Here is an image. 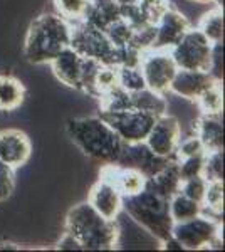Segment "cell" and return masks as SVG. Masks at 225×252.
Returning <instances> with one entry per match:
<instances>
[{"mask_svg":"<svg viewBox=\"0 0 225 252\" xmlns=\"http://www.w3.org/2000/svg\"><path fill=\"white\" fill-rule=\"evenodd\" d=\"M99 116L111 126L123 143L145 141L155 120L158 118L134 108L125 109V111H99Z\"/></svg>","mask_w":225,"mask_h":252,"instance_id":"obj_9","label":"cell"},{"mask_svg":"<svg viewBox=\"0 0 225 252\" xmlns=\"http://www.w3.org/2000/svg\"><path fill=\"white\" fill-rule=\"evenodd\" d=\"M208 72L215 81L222 83L224 79V44L215 42L212 46V56H210V67Z\"/></svg>","mask_w":225,"mask_h":252,"instance_id":"obj_35","label":"cell"},{"mask_svg":"<svg viewBox=\"0 0 225 252\" xmlns=\"http://www.w3.org/2000/svg\"><path fill=\"white\" fill-rule=\"evenodd\" d=\"M214 83H217V81L212 78L210 72H207V71H187V69H178L173 81H171V84H170V93L183 97V99L195 101Z\"/></svg>","mask_w":225,"mask_h":252,"instance_id":"obj_15","label":"cell"},{"mask_svg":"<svg viewBox=\"0 0 225 252\" xmlns=\"http://www.w3.org/2000/svg\"><path fill=\"white\" fill-rule=\"evenodd\" d=\"M54 5L56 14L66 19L69 24H77L84 20L91 2L89 0H54Z\"/></svg>","mask_w":225,"mask_h":252,"instance_id":"obj_25","label":"cell"},{"mask_svg":"<svg viewBox=\"0 0 225 252\" xmlns=\"http://www.w3.org/2000/svg\"><path fill=\"white\" fill-rule=\"evenodd\" d=\"M71 47L83 58H91L108 66H121L125 47H116L104 31L91 26L86 20L72 24Z\"/></svg>","mask_w":225,"mask_h":252,"instance_id":"obj_5","label":"cell"},{"mask_svg":"<svg viewBox=\"0 0 225 252\" xmlns=\"http://www.w3.org/2000/svg\"><path fill=\"white\" fill-rule=\"evenodd\" d=\"M101 178L114 184L123 197H128V195L141 192L145 189L148 177L134 168H123V166H118L114 163H106L101 168Z\"/></svg>","mask_w":225,"mask_h":252,"instance_id":"obj_17","label":"cell"},{"mask_svg":"<svg viewBox=\"0 0 225 252\" xmlns=\"http://www.w3.org/2000/svg\"><path fill=\"white\" fill-rule=\"evenodd\" d=\"M15 189V170L0 161V202L7 200Z\"/></svg>","mask_w":225,"mask_h":252,"instance_id":"obj_34","label":"cell"},{"mask_svg":"<svg viewBox=\"0 0 225 252\" xmlns=\"http://www.w3.org/2000/svg\"><path fill=\"white\" fill-rule=\"evenodd\" d=\"M83 63H84L83 56H81L76 49L67 46L51 61V66H52V71H54L56 78L59 79L61 83L81 91Z\"/></svg>","mask_w":225,"mask_h":252,"instance_id":"obj_16","label":"cell"},{"mask_svg":"<svg viewBox=\"0 0 225 252\" xmlns=\"http://www.w3.org/2000/svg\"><path fill=\"white\" fill-rule=\"evenodd\" d=\"M72 24L59 14H40L29 26L24 58L32 64H51L63 49L71 46Z\"/></svg>","mask_w":225,"mask_h":252,"instance_id":"obj_2","label":"cell"},{"mask_svg":"<svg viewBox=\"0 0 225 252\" xmlns=\"http://www.w3.org/2000/svg\"><path fill=\"white\" fill-rule=\"evenodd\" d=\"M66 131L72 143L93 160L106 165L114 163L120 157L123 141L99 115L72 118L67 121Z\"/></svg>","mask_w":225,"mask_h":252,"instance_id":"obj_3","label":"cell"},{"mask_svg":"<svg viewBox=\"0 0 225 252\" xmlns=\"http://www.w3.org/2000/svg\"><path fill=\"white\" fill-rule=\"evenodd\" d=\"M197 29L202 32L212 44L222 42L224 40V9L215 5L212 10L205 12L198 20Z\"/></svg>","mask_w":225,"mask_h":252,"instance_id":"obj_23","label":"cell"},{"mask_svg":"<svg viewBox=\"0 0 225 252\" xmlns=\"http://www.w3.org/2000/svg\"><path fill=\"white\" fill-rule=\"evenodd\" d=\"M26 99V86L14 76L0 74V111H15Z\"/></svg>","mask_w":225,"mask_h":252,"instance_id":"obj_20","label":"cell"},{"mask_svg":"<svg viewBox=\"0 0 225 252\" xmlns=\"http://www.w3.org/2000/svg\"><path fill=\"white\" fill-rule=\"evenodd\" d=\"M101 111H125L131 108V93L120 86L109 89L99 96Z\"/></svg>","mask_w":225,"mask_h":252,"instance_id":"obj_27","label":"cell"},{"mask_svg":"<svg viewBox=\"0 0 225 252\" xmlns=\"http://www.w3.org/2000/svg\"><path fill=\"white\" fill-rule=\"evenodd\" d=\"M88 202L93 205V209L96 212H99L103 217L109 219V220H118L120 214L123 212L121 192L116 189V185L101 177L89 190Z\"/></svg>","mask_w":225,"mask_h":252,"instance_id":"obj_14","label":"cell"},{"mask_svg":"<svg viewBox=\"0 0 225 252\" xmlns=\"http://www.w3.org/2000/svg\"><path fill=\"white\" fill-rule=\"evenodd\" d=\"M193 135L202 141L207 152L224 150L222 115H200L193 126Z\"/></svg>","mask_w":225,"mask_h":252,"instance_id":"obj_19","label":"cell"},{"mask_svg":"<svg viewBox=\"0 0 225 252\" xmlns=\"http://www.w3.org/2000/svg\"><path fill=\"white\" fill-rule=\"evenodd\" d=\"M170 160L171 158L155 155L145 141H138V143H123L121 153L114 161V165L123 166V168H134L150 177V175L157 173L160 168H163Z\"/></svg>","mask_w":225,"mask_h":252,"instance_id":"obj_11","label":"cell"},{"mask_svg":"<svg viewBox=\"0 0 225 252\" xmlns=\"http://www.w3.org/2000/svg\"><path fill=\"white\" fill-rule=\"evenodd\" d=\"M198 109L202 111V115H222L224 111V91H222V83H214L210 88L200 94L197 99Z\"/></svg>","mask_w":225,"mask_h":252,"instance_id":"obj_24","label":"cell"},{"mask_svg":"<svg viewBox=\"0 0 225 252\" xmlns=\"http://www.w3.org/2000/svg\"><path fill=\"white\" fill-rule=\"evenodd\" d=\"M180 185H182V178L178 173V165L175 160H170L163 168L146 178L145 189L170 200L175 193L180 192Z\"/></svg>","mask_w":225,"mask_h":252,"instance_id":"obj_18","label":"cell"},{"mask_svg":"<svg viewBox=\"0 0 225 252\" xmlns=\"http://www.w3.org/2000/svg\"><path fill=\"white\" fill-rule=\"evenodd\" d=\"M205 152L207 150L203 148L202 141L192 133V135L187 138H180V143L177 146V150H175L173 160H182V158L200 155V153H205Z\"/></svg>","mask_w":225,"mask_h":252,"instance_id":"obj_33","label":"cell"},{"mask_svg":"<svg viewBox=\"0 0 225 252\" xmlns=\"http://www.w3.org/2000/svg\"><path fill=\"white\" fill-rule=\"evenodd\" d=\"M171 237L177 241L182 249L200 251L210 247H222V222L220 219L207 214L185 222H177L171 227Z\"/></svg>","mask_w":225,"mask_h":252,"instance_id":"obj_6","label":"cell"},{"mask_svg":"<svg viewBox=\"0 0 225 252\" xmlns=\"http://www.w3.org/2000/svg\"><path fill=\"white\" fill-rule=\"evenodd\" d=\"M212 46H214V44H212L197 27H190V29L183 34V37L170 49V54L178 69L208 72Z\"/></svg>","mask_w":225,"mask_h":252,"instance_id":"obj_7","label":"cell"},{"mask_svg":"<svg viewBox=\"0 0 225 252\" xmlns=\"http://www.w3.org/2000/svg\"><path fill=\"white\" fill-rule=\"evenodd\" d=\"M118 86L128 93L140 91L146 88L145 79L138 66H118Z\"/></svg>","mask_w":225,"mask_h":252,"instance_id":"obj_28","label":"cell"},{"mask_svg":"<svg viewBox=\"0 0 225 252\" xmlns=\"http://www.w3.org/2000/svg\"><path fill=\"white\" fill-rule=\"evenodd\" d=\"M205 153H200V155H193V157H188V158H182V160H175L178 165V173H180V178H182V180L202 175L203 161H205Z\"/></svg>","mask_w":225,"mask_h":252,"instance_id":"obj_32","label":"cell"},{"mask_svg":"<svg viewBox=\"0 0 225 252\" xmlns=\"http://www.w3.org/2000/svg\"><path fill=\"white\" fill-rule=\"evenodd\" d=\"M185 2H190V3H212L214 0H185Z\"/></svg>","mask_w":225,"mask_h":252,"instance_id":"obj_37","label":"cell"},{"mask_svg":"<svg viewBox=\"0 0 225 252\" xmlns=\"http://www.w3.org/2000/svg\"><path fill=\"white\" fill-rule=\"evenodd\" d=\"M57 247H59V249H63V251H83L81 244L77 242L71 234H67V232H64L63 239H61L59 244H57Z\"/></svg>","mask_w":225,"mask_h":252,"instance_id":"obj_36","label":"cell"},{"mask_svg":"<svg viewBox=\"0 0 225 252\" xmlns=\"http://www.w3.org/2000/svg\"><path fill=\"white\" fill-rule=\"evenodd\" d=\"M207 185H208V182L202 177V175L187 178V180H182L180 193H183L185 197L198 202V204H202L203 197H205V192H207Z\"/></svg>","mask_w":225,"mask_h":252,"instance_id":"obj_31","label":"cell"},{"mask_svg":"<svg viewBox=\"0 0 225 252\" xmlns=\"http://www.w3.org/2000/svg\"><path fill=\"white\" fill-rule=\"evenodd\" d=\"M123 210L141 225L146 232L158 239L160 242L171 237L173 220L170 217L168 200L160 197L148 189L123 197Z\"/></svg>","mask_w":225,"mask_h":252,"instance_id":"obj_4","label":"cell"},{"mask_svg":"<svg viewBox=\"0 0 225 252\" xmlns=\"http://www.w3.org/2000/svg\"><path fill=\"white\" fill-rule=\"evenodd\" d=\"M203 214L220 219L224 214V180L222 182H208L207 192L202 202Z\"/></svg>","mask_w":225,"mask_h":252,"instance_id":"obj_26","label":"cell"},{"mask_svg":"<svg viewBox=\"0 0 225 252\" xmlns=\"http://www.w3.org/2000/svg\"><path fill=\"white\" fill-rule=\"evenodd\" d=\"M64 229L88 251H111L121 235L118 222L96 212L88 200L69 209Z\"/></svg>","mask_w":225,"mask_h":252,"instance_id":"obj_1","label":"cell"},{"mask_svg":"<svg viewBox=\"0 0 225 252\" xmlns=\"http://www.w3.org/2000/svg\"><path fill=\"white\" fill-rule=\"evenodd\" d=\"M138 67L143 74L146 88L160 93V94L170 93V84L178 71L170 51L148 49L141 54Z\"/></svg>","mask_w":225,"mask_h":252,"instance_id":"obj_8","label":"cell"},{"mask_svg":"<svg viewBox=\"0 0 225 252\" xmlns=\"http://www.w3.org/2000/svg\"><path fill=\"white\" fill-rule=\"evenodd\" d=\"M188 29H190V22L185 15L173 7H168L155 24V39L150 49L170 51Z\"/></svg>","mask_w":225,"mask_h":252,"instance_id":"obj_12","label":"cell"},{"mask_svg":"<svg viewBox=\"0 0 225 252\" xmlns=\"http://www.w3.org/2000/svg\"><path fill=\"white\" fill-rule=\"evenodd\" d=\"M118 86V66L101 64L94 78V97H99L106 91Z\"/></svg>","mask_w":225,"mask_h":252,"instance_id":"obj_30","label":"cell"},{"mask_svg":"<svg viewBox=\"0 0 225 252\" xmlns=\"http://www.w3.org/2000/svg\"><path fill=\"white\" fill-rule=\"evenodd\" d=\"M202 177L207 182L224 180V150H214V152L205 153Z\"/></svg>","mask_w":225,"mask_h":252,"instance_id":"obj_29","label":"cell"},{"mask_svg":"<svg viewBox=\"0 0 225 252\" xmlns=\"http://www.w3.org/2000/svg\"><path fill=\"white\" fill-rule=\"evenodd\" d=\"M182 138V125L173 115H160L151 126L145 143L146 146L161 158H171L173 160L175 150Z\"/></svg>","mask_w":225,"mask_h":252,"instance_id":"obj_10","label":"cell"},{"mask_svg":"<svg viewBox=\"0 0 225 252\" xmlns=\"http://www.w3.org/2000/svg\"><path fill=\"white\" fill-rule=\"evenodd\" d=\"M168 210H170V217H171V220H173V223L190 220V219L203 214L202 204L192 200V198L185 197V195L180 192L175 193L168 200Z\"/></svg>","mask_w":225,"mask_h":252,"instance_id":"obj_22","label":"cell"},{"mask_svg":"<svg viewBox=\"0 0 225 252\" xmlns=\"http://www.w3.org/2000/svg\"><path fill=\"white\" fill-rule=\"evenodd\" d=\"M32 155L31 138L20 129L0 131V161L17 170L29 161Z\"/></svg>","mask_w":225,"mask_h":252,"instance_id":"obj_13","label":"cell"},{"mask_svg":"<svg viewBox=\"0 0 225 252\" xmlns=\"http://www.w3.org/2000/svg\"><path fill=\"white\" fill-rule=\"evenodd\" d=\"M131 108L160 116L168 113V101H166L165 94H160L157 91L143 88L140 91L131 93Z\"/></svg>","mask_w":225,"mask_h":252,"instance_id":"obj_21","label":"cell"}]
</instances>
